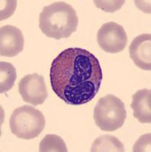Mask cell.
Returning <instances> with one entry per match:
<instances>
[{
	"mask_svg": "<svg viewBox=\"0 0 151 152\" xmlns=\"http://www.w3.org/2000/svg\"><path fill=\"white\" fill-rule=\"evenodd\" d=\"M54 93L66 104L82 105L96 97L102 71L96 56L79 47L68 48L53 61L50 72Z\"/></svg>",
	"mask_w": 151,
	"mask_h": 152,
	"instance_id": "1",
	"label": "cell"
},
{
	"mask_svg": "<svg viewBox=\"0 0 151 152\" xmlns=\"http://www.w3.org/2000/svg\"><path fill=\"white\" fill-rule=\"evenodd\" d=\"M77 12L65 2H55L43 8L39 15V28L47 37L60 40L68 38L77 31Z\"/></svg>",
	"mask_w": 151,
	"mask_h": 152,
	"instance_id": "2",
	"label": "cell"
},
{
	"mask_svg": "<svg viewBox=\"0 0 151 152\" xmlns=\"http://www.w3.org/2000/svg\"><path fill=\"white\" fill-rule=\"evenodd\" d=\"M45 118L39 110L27 105L16 108L9 120L12 134L26 140L38 136L45 127Z\"/></svg>",
	"mask_w": 151,
	"mask_h": 152,
	"instance_id": "3",
	"label": "cell"
},
{
	"mask_svg": "<svg viewBox=\"0 0 151 152\" xmlns=\"http://www.w3.org/2000/svg\"><path fill=\"white\" fill-rule=\"evenodd\" d=\"M94 120L102 131L114 132L124 125L127 117L124 104L113 94L100 98L94 109Z\"/></svg>",
	"mask_w": 151,
	"mask_h": 152,
	"instance_id": "4",
	"label": "cell"
},
{
	"mask_svg": "<svg viewBox=\"0 0 151 152\" xmlns=\"http://www.w3.org/2000/svg\"><path fill=\"white\" fill-rule=\"evenodd\" d=\"M97 42L106 53H118L123 51L127 46V36L122 25L110 21L99 28Z\"/></svg>",
	"mask_w": 151,
	"mask_h": 152,
	"instance_id": "5",
	"label": "cell"
},
{
	"mask_svg": "<svg viewBox=\"0 0 151 152\" xmlns=\"http://www.w3.org/2000/svg\"><path fill=\"white\" fill-rule=\"evenodd\" d=\"M18 92L24 102L33 106L43 104L48 95L43 77L38 73L21 78L18 82Z\"/></svg>",
	"mask_w": 151,
	"mask_h": 152,
	"instance_id": "6",
	"label": "cell"
},
{
	"mask_svg": "<svg viewBox=\"0 0 151 152\" xmlns=\"http://www.w3.org/2000/svg\"><path fill=\"white\" fill-rule=\"evenodd\" d=\"M24 36L20 29L13 25H5L0 28V55L14 57L23 51Z\"/></svg>",
	"mask_w": 151,
	"mask_h": 152,
	"instance_id": "7",
	"label": "cell"
},
{
	"mask_svg": "<svg viewBox=\"0 0 151 152\" xmlns=\"http://www.w3.org/2000/svg\"><path fill=\"white\" fill-rule=\"evenodd\" d=\"M130 56L134 64L146 71L151 70V35L144 34L136 37L129 47Z\"/></svg>",
	"mask_w": 151,
	"mask_h": 152,
	"instance_id": "8",
	"label": "cell"
},
{
	"mask_svg": "<svg viewBox=\"0 0 151 152\" xmlns=\"http://www.w3.org/2000/svg\"><path fill=\"white\" fill-rule=\"evenodd\" d=\"M134 117L141 123H151V91L148 89H141L132 95L130 104Z\"/></svg>",
	"mask_w": 151,
	"mask_h": 152,
	"instance_id": "9",
	"label": "cell"
},
{
	"mask_svg": "<svg viewBox=\"0 0 151 152\" xmlns=\"http://www.w3.org/2000/svg\"><path fill=\"white\" fill-rule=\"evenodd\" d=\"M92 152H123L124 147L120 140L111 135H102L94 141L90 149Z\"/></svg>",
	"mask_w": 151,
	"mask_h": 152,
	"instance_id": "10",
	"label": "cell"
},
{
	"mask_svg": "<svg viewBox=\"0 0 151 152\" xmlns=\"http://www.w3.org/2000/svg\"><path fill=\"white\" fill-rule=\"evenodd\" d=\"M17 78L15 68L10 62H0V92L5 93L13 88Z\"/></svg>",
	"mask_w": 151,
	"mask_h": 152,
	"instance_id": "11",
	"label": "cell"
},
{
	"mask_svg": "<svg viewBox=\"0 0 151 152\" xmlns=\"http://www.w3.org/2000/svg\"><path fill=\"white\" fill-rule=\"evenodd\" d=\"M40 152H67V148L63 138L57 135H47L41 141Z\"/></svg>",
	"mask_w": 151,
	"mask_h": 152,
	"instance_id": "12",
	"label": "cell"
},
{
	"mask_svg": "<svg viewBox=\"0 0 151 152\" xmlns=\"http://www.w3.org/2000/svg\"><path fill=\"white\" fill-rule=\"evenodd\" d=\"M125 1H94L98 8L107 12H114L122 8Z\"/></svg>",
	"mask_w": 151,
	"mask_h": 152,
	"instance_id": "13",
	"label": "cell"
},
{
	"mask_svg": "<svg viewBox=\"0 0 151 152\" xmlns=\"http://www.w3.org/2000/svg\"><path fill=\"white\" fill-rule=\"evenodd\" d=\"M150 148V133L142 135L134 146V151H145V149Z\"/></svg>",
	"mask_w": 151,
	"mask_h": 152,
	"instance_id": "14",
	"label": "cell"
}]
</instances>
